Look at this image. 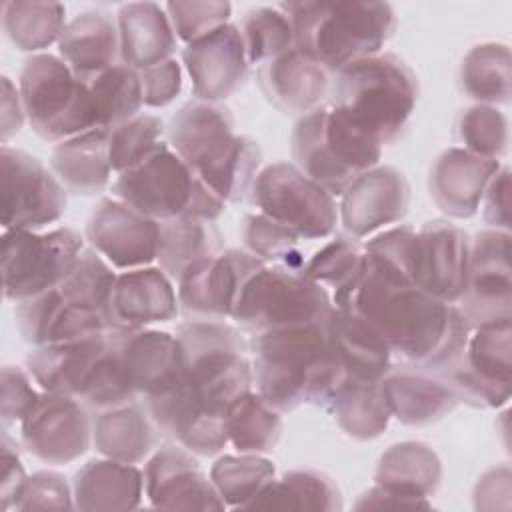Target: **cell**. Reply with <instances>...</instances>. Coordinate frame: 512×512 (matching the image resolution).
I'll use <instances>...</instances> for the list:
<instances>
[{
    "label": "cell",
    "mask_w": 512,
    "mask_h": 512,
    "mask_svg": "<svg viewBox=\"0 0 512 512\" xmlns=\"http://www.w3.org/2000/svg\"><path fill=\"white\" fill-rule=\"evenodd\" d=\"M332 304L362 316L382 336L394 362L434 374L460 358L472 330L456 304L416 288L366 252L354 278L334 290Z\"/></svg>",
    "instance_id": "cell-1"
},
{
    "label": "cell",
    "mask_w": 512,
    "mask_h": 512,
    "mask_svg": "<svg viewBox=\"0 0 512 512\" xmlns=\"http://www.w3.org/2000/svg\"><path fill=\"white\" fill-rule=\"evenodd\" d=\"M326 322L252 334V382L278 412H292L302 404L326 408L346 380L348 374L334 354Z\"/></svg>",
    "instance_id": "cell-2"
},
{
    "label": "cell",
    "mask_w": 512,
    "mask_h": 512,
    "mask_svg": "<svg viewBox=\"0 0 512 512\" xmlns=\"http://www.w3.org/2000/svg\"><path fill=\"white\" fill-rule=\"evenodd\" d=\"M234 126L230 108L202 100L184 104L166 126L170 148L226 204L250 192L262 162L258 144Z\"/></svg>",
    "instance_id": "cell-3"
},
{
    "label": "cell",
    "mask_w": 512,
    "mask_h": 512,
    "mask_svg": "<svg viewBox=\"0 0 512 512\" xmlns=\"http://www.w3.org/2000/svg\"><path fill=\"white\" fill-rule=\"evenodd\" d=\"M294 46L336 74L344 66L380 54L398 18L386 2H288Z\"/></svg>",
    "instance_id": "cell-4"
},
{
    "label": "cell",
    "mask_w": 512,
    "mask_h": 512,
    "mask_svg": "<svg viewBox=\"0 0 512 512\" xmlns=\"http://www.w3.org/2000/svg\"><path fill=\"white\" fill-rule=\"evenodd\" d=\"M418 92L414 70L396 54L380 52L334 74L328 106L384 146L404 132Z\"/></svg>",
    "instance_id": "cell-5"
},
{
    "label": "cell",
    "mask_w": 512,
    "mask_h": 512,
    "mask_svg": "<svg viewBox=\"0 0 512 512\" xmlns=\"http://www.w3.org/2000/svg\"><path fill=\"white\" fill-rule=\"evenodd\" d=\"M112 196L156 222L174 218L216 222L226 210V202L196 176L168 142H160L138 166L116 174Z\"/></svg>",
    "instance_id": "cell-6"
},
{
    "label": "cell",
    "mask_w": 512,
    "mask_h": 512,
    "mask_svg": "<svg viewBox=\"0 0 512 512\" xmlns=\"http://www.w3.org/2000/svg\"><path fill=\"white\" fill-rule=\"evenodd\" d=\"M182 382L192 398L224 412L252 390V362L240 332L228 322L186 320L176 328Z\"/></svg>",
    "instance_id": "cell-7"
},
{
    "label": "cell",
    "mask_w": 512,
    "mask_h": 512,
    "mask_svg": "<svg viewBox=\"0 0 512 512\" xmlns=\"http://www.w3.org/2000/svg\"><path fill=\"white\" fill-rule=\"evenodd\" d=\"M292 158L332 196L380 162L382 146L338 110L324 104L302 114L292 130Z\"/></svg>",
    "instance_id": "cell-8"
},
{
    "label": "cell",
    "mask_w": 512,
    "mask_h": 512,
    "mask_svg": "<svg viewBox=\"0 0 512 512\" xmlns=\"http://www.w3.org/2000/svg\"><path fill=\"white\" fill-rule=\"evenodd\" d=\"M18 90L30 128L60 144L96 128L88 84L54 54H32L20 72Z\"/></svg>",
    "instance_id": "cell-9"
},
{
    "label": "cell",
    "mask_w": 512,
    "mask_h": 512,
    "mask_svg": "<svg viewBox=\"0 0 512 512\" xmlns=\"http://www.w3.org/2000/svg\"><path fill=\"white\" fill-rule=\"evenodd\" d=\"M334 304L302 270L264 264L242 286L232 318L248 332L326 322Z\"/></svg>",
    "instance_id": "cell-10"
},
{
    "label": "cell",
    "mask_w": 512,
    "mask_h": 512,
    "mask_svg": "<svg viewBox=\"0 0 512 512\" xmlns=\"http://www.w3.org/2000/svg\"><path fill=\"white\" fill-rule=\"evenodd\" d=\"M84 250L82 236L60 226L48 232H2V288L4 298L18 304L56 288L74 268Z\"/></svg>",
    "instance_id": "cell-11"
},
{
    "label": "cell",
    "mask_w": 512,
    "mask_h": 512,
    "mask_svg": "<svg viewBox=\"0 0 512 512\" xmlns=\"http://www.w3.org/2000/svg\"><path fill=\"white\" fill-rule=\"evenodd\" d=\"M250 200L260 214L306 240L326 238L338 224L334 196L290 162L264 166L250 188Z\"/></svg>",
    "instance_id": "cell-12"
},
{
    "label": "cell",
    "mask_w": 512,
    "mask_h": 512,
    "mask_svg": "<svg viewBox=\"0 0 512 512\" xmlns=\"http://www.w3.org/2000/svg\"><path fill=\"white\" fill-rule=\"evenodd\" d=\"M0 166L4 230L40 232L64 216L68 192L40 158L2 144Z\"/></svg>",
    "instance_id": "cell-13"
},
{
    "label": "cell",
    "mask_w": 512,
    "mask_h": 512,
    "mask_svg": "<svg viewBox=\"0 0 512 512\" xmlns=\"http://www.w3.org/2000/svg\"><path fill=\"white\" fill-rule=\"evenodd\" d=\"M510 322L482 324L470 330L460 358L442 376L460 402L474 408H500L510 400L512 384Z\"/></svg>",
    "instance_id": "cell-14"
},
{
    "label": "cell",
    "mask_w": 512,
    "mask_h": 512,
    "mask_svg": "<svg viewBox=\"0 0 512 512\" xmlns=\"http://www.w3.org/2000/svg\"><path fill=\"white\" fill-rule=\"evenodd\" d=\"M90 408L68 394L42 392L20 422V442L26 452L50 466L78 460L92 446Z\"/></svg>",
    "instance_id": "cell-15"
},
{
    "label": "cell",
    "mask_w": 512,
    "mask_h": 512,
    "mask_svg": "<svg viewBox=\"0 0 512 512\" xmlns=\"http://www.w3.org/2000/svg\"><path fill=\"white\" fill-rule=\"evenodd\" d=\"M456 306L470 328L512 320L510 232L486 228L470 240L468 282Z\"/></svg>",
    "instance_id": "cell-16"
},
{
    "label": "cell",
    "mask_w": 512,
    "mask_h": 512,
    "mask_svg": "<svg viewBox=\"0 0 512 512\" xmlns=\"http://www.w3.org/2000/svg\"><path fill=\"white\" fill-rule=\"evenodd\" d=\"M264 266L248 250L228 248L190 266L176 282L178 306L186 320L232 318L244 282Z\"/></svg>",
    "instance_id": "cell-17"
},
{
    "label": "cell",
    "mask_w": 512,
    "mask_h": 512,
    "mask_svg": "<svg viewBox=\"0 0 512 512\" xmlns=\"http://www.w3.org/2000/svg\"><path fill=\"white\" fill-rule=\"evenodd\" d=\"M144 494L158 510L220 512L228 508L196 454L180 444L158 446L150 454L144 466Z\"/></svg>",
    "instance_id": "cell-18"
},
{
    "label": "cell",
    "mask_w": 512,
    "mask_h": 512,
    "mask_svg": "<svg viewBox=\"0 0 512 512\" xmlns=\"http://www.w3.org/2000/svg\"><path fill=\"white\" fill-rule=\"evenodd\" d=\"M160 226L118 198H102L86 222V240L112 268L152 266Z\"/></svg>",
    "instance_id": "cell-19"
},
{
    "label": "cell",
    "mask_w": 512,
    "mask_h": 512,
    "mask_svg": "<svg viewBox=\"0 0 512 512\" xmlns=\"http://www.w3.org/2000/svg\"><path fill=\"white\" fill-rule=\"evenodd\" d=\"M108 332L136 400H152L182 382V358L176 334L154 328H110Z\"/></svg>",
    "instance_id": "cell-20"
},
{
    "label": "cell",
    "mask_w": 512,
    "mask_h": 512,
    "mask_svg": "<svg viewBox=\"0 0 512 512\" xmlns=\"http://www.w3.org/2000/svg\"><path fill=\"white\" fill-rule=\"evenodd\" d=\"M410 208V184L394 166L376 164L340 196L338 218L348 236L362 240L400 222Z\"/></svg>",
    "instance_id": "cell-21"
},
{
    "label": "cell",
    "mask_w": 512,
    "mask_h": 512,
    "mask_svg": "<svg viewBox=\"0 0 512 512\" xmlns=\"http://www.w3.org/2000/svg\"><path fill=\"white\" fill-rule=\"evenodd\" d=\"M470 236L448 220H430L416 232L414 286L430 296L458 304L466 290Z\"/></svg>",
    "instance_id": "cell-22"
},
{
    "label": "cell",
    "mask_w": 512,
    "mask_h": 512,
    "mask_svg": "<svg viewBox=\"0 0 512 512\" xmlns=\"http://www.w3.org/2000/svg\"><path fill=\"white\" fill-rule=\"evenodd\" d=\"M182 62L196 100L214 104L240 90L250 68L240 28L230 22L186 44Z\"/></svg>",
    "instance_id": "cell-23"
},
{
    "label": "cell",
    "mask_w": 512,
    "mask_h": 512,
    "mask_svg": "<svg viewBox=\"0 0 512 512\" xmlns=\"http://www.w3.org/2000/svg\"><path fill=\"white\" fill-rule=\"evenodd\" d=\"M178 312L174 282L160 266L116 274L106 308L110 328H150L174 320Z\"/></svg>",
    "instance_id": "cell-24"
},
{
    "label": "cell",
    "mask_w": 512,
    "mask_h": 512,
    "mask_svg": "<svg viewBox=\"0 0 512 512\" xmlns=\"http://www.w3.org/2000/svg\"><path fill=\"white\" fill-rule=\"evenodd\" d=\"M14 316L20 336L32 346L80 340L110 328L104 312L74 304L58 288L18 302Z\"/></svg>",
    "instance_id": "cell-25"
},
{
    "label": "cell",
    "mask_w": 512,
    "mask_h": 512,
    "mask_svg": "<svg viewBox=\"0 0 512 512\" xmlns=\"http://www.w3.org/2000/svg\"><path fill=\"white\" fill-rule=\"evenodd\" d=\"M500 166V160L472 154L460 146L444 150L434 160L428 176L432 202L448 218H472Z\"/></svg>",
    "instance_id": "cell-26"
},
{
    "label": "cell",
    "mask_w": 512,
    "mask_h": 512,
    "mask_svg": "<svg viewBox=\"0 0 512 512\" xmlns=\"http://www.w3.org/2000/svg\"><path fill=\"white\" fill-rule=\"evenodd\" d=\"M106 348V332L60 342L34 346L26 358V368L42 392L68 394L84 400L92 388Z\"/></svg>",
    "instance_id": "cell-27"
},
{
    "label": "cell",
    "mask_w": 512,
    "mask_h": 512,
    "mask_svg": "<svg viewBox=\"0 0 512 512\" xmlns=\"http://www.w3.org/2000/svg\"><path fill=\"white\" fill-rule=\"evenodd\" d=\"M334 74L292 46L260 64L258 82L264 96L282 112L306 114L330 98Z\"/></svg>",
    "instance_id": "cell-28"
},
{
    "label": "cell",
    "mask_w": 512,
    "mask_h": 512,
    "mask_svg": "<svg viewBox=\"0 0 512 512\" xmlns=\"http://www.w3.org/2000/svg\"><path fill=\"white\" fill-rule=\"evenodd\" d=\"M392 418L404 426H428L448 416L458 406L450 384L428 370L392 366L380 380Z\"/></svg>",
    "instance_id": "cell-29"
},
{
    "label": "cell",
    "mask_w": 512,
    "mask_h": 512,
    "mask_svg": "<svg viewBox=\"0 0 512 512\" xmlns=\"http://www.w3.org/2000/svg\"><path fill=\"white\" fill-rule=\"evenodd\" d=\"M72 494L74 508L82 512L136 510L144 496V472L136 464L94 458L76 472Z\"/></svg>",
    "instance_id": "cell-30"
},
{
    "label": "cell",
    "mask_w": 512,
    "mask_h": 512,
    "mask_svg": "<svg viewBox=\"0 0 512 512\" xmlns=\"http://www.w3.org/2000/svg\"><path fill=\"white\" fill-rule=\"evenodd\" d=\"M116 24L120 36V62L138 72L170 60L178 48V36L166 8L156 2L122 4Z\"/></svg>",
    "instance_id": "cell-31"
},
{
    "label": "cell",
    "mask_w": 512,
    "mask_h": 512,
    "mask_svg": "<svg viewBox=\"0 0 512 512\" xmlns=\"http://www.w3.org/2000/svg\"><path fill=\"white\" fill-rule=\"evenodd\" d=\"M162 432L146 406L136 400L96 412L92 446L104 458L138 464L160 446Z\"/></svg>",
    "instance_id": "cell-32"
},
{
    "label": "cell",
    "mask_w": 512,
    "mask_h": 512,
    "mask_svg": "<svg viewBox=\"0 0 512 512\" xmlns=\"http://www.w3.org/2000/svg\"><path fill=\"white\" fill-rule=\"evenodd\" d=\"M442 480L438 454L420 440L392 444L378 460L374 484L402 496L412 508H432L430 496Z\"/></svg>",
    "instance_id": "cell-33"
},
{
    "label": "cell",
    "mask_w": 512,
    "mask_h": 512,
    "mask_svg": "<svg viewBox=\"0 0 512 512\" xmlns=\"http://www.w3.org/2000/svg\"><path fill=\"white\" fill-rule=\"evenodd\" d=\"M58 56L80 80L118 64L120 36L116 20L104 10H86L68 20L58 40Z\"/></svg>",
    "instance_id": "cell-34"
},
{
    "label": "cell",
    "mask_w": 512,
    "mask_h": 512,
    "mask_svg": "<svg viewBox=\"0 0 512 512\" xmlns=\"http://www.w3.org/2000/svg\"><path fill=\"white\" fill-rule=\"evenodd\" d=\"M328 336L336 358L350 378L380 382L394 366V358L382 336L356 312L332 308Z\"/></svg>",
    "instance_id": "cell-35"
},
{
    "label": "cell",
    "mask_w": 512,
    "mask_h": 512,
    "mask_svg": "<svg viewBox=\"0 0 512 512\" xmlns=\"http://www.w3.org/2000/svg\"><path fill=\"white\" fill-rule=\"evenodd\" d=\"M110 128H94L54 146L50 170L66 188L78 196H98L110 186L112 166L108 156Z\"/></svg>",
    "instance_id": "cell-36"
},
{
    "label": "cell",
    "mask_w": 512,
    "mask_h": 512,
    "mask_svg": "<svg viewBox=\"0 0 512 512\" xmlns=\"http://www.w3.org/2000/svg\"><path fill=\"white\" fill-rule=\"evenodd\" d=\"M250 510H304L338 512L344 508L342 492L334 478L314 468H296L272 478L248 506Z\"/></svg>",
    "instance_id": "cell-37"
},
{
    "label": "cell",
    "mask_w": 512,
    "mask_h": 512,
    "mask_svg": "<svg viewBox=\"0 0 512 512\" xmlns=\"http://www.w3.org/2000/svg\"><path fill=\"white\" fill-rule=\"evenodd\" d=\"M336 424L354 440H374L382 436L392 420L380 382L346 376L326 404Z\"/></svg>",
    "instance_id": "cell-38"
},
{
    "label": "cell",
    "mask_w": 512,
    "mask_h": 512,
    "mask_svg": "<svg viewBox=\"0 0 512 512\" xmlns=\"http://www.w3.org/2000/svg\"><path fill=\"white\" fill-rule=\"evenodd\" d=\"M158 266L178 282L180 276L196 262L216 256L224 250V238L218 226L200 218H174L158 222Z\"/></svg>",
    "instance_id": "cell-39"
},
{
    "label": "cell",
    "mask_w": 512,
    "mask_h": 512,
    "mask_svg": "<svg viewBox=\"0 0 512 512\" xmlns=\"http://www.w3.org/2000/svg\"><path fill=\"white\" fill-rule=\"evenodd\" d=\"M460 84L476 104H508L512 94L510 48L502 42H482L470 48L460 66Z\"/></svg>",
    "instance_id": "cell-40"
},
{
    "label": "cell",
    "mask_w": 512,
    "mask_h": 512,
    "mask_svg": "<svg viewBox=\"0 0 512 512\" xmlns=\"http://www.w3.org/2000/svg\"><path fill=\"white\" fill-rule=\"evenodd\" d=\"M282 412L272 408L258 392L240 394L226 410L228 444L244 454H270L282 436Z\"/></svg>",
    "instance_id": "cell-41"
},
{
    "label": "cell",
    "mask_w": 512,
    "mask_h": 512,
    "mask_svg": "<svg viewBox=\"0 0 512 512\" xmlns=\"http://www.w3.org/2000/svg\"><path fill=\"white\" fill-rule=\"evenodd\" d=\"M66 6L60 2L8 0L2 4V30L20 52H38L58 44L66 28Z\"/></svg>",
    "instance_id": "cell-42"
},
{
    "label": "cell",
    "mask_w": 512,
    "mask_h": 512,
    "mask_svg": "<svg viewBox=\"0 0 512 512\" xmlns=\"http://www.w3.org/2000/svg\"><path fill=\"white\" fill-rule=\"evenodd\" d=\"M84 82L90 90L96 128H114L138 116L144 106L140 72L122 62Z\"/></svg>",
    "instance_id": "cell-43"
},
{
    "label": "cell",
    "mask_w": 512,
    "mask_h": 512,
    "mask_svg": "<svg viewBox=\"0 0 512 512\" xmlns=\"http://www.w3.org/2000/svg\"><path fill=\"white\" fill-rule=\"evenodd\" d=\"M208 476L228 508H248L276 476V468L262 454L238 452L220 456Z\"/></svg>",
    "instance_id": "cell-44"
},
{
    "label": "cell",
    "mask_w": 512,
    "mask_h": 512,
    "mask_svg": "<svg viewBox=\"0 0 512 512\" xmlns=\"http://www.w3.org/2000/svg\"><path fill=\"white\" fill-rule=\"evenodd\" d=\"M240 236L250 254L264 264L302 270L304 256L300 252V236L266 214H246L240 224Z\"/></svg>",
    "instance_id": "cell-45"
},
{
    "label": "cell",
    "mask_w": 512,
    "mask_h": 512,
    "mask_svg": "<svg viewBox=\"0 0 512 512\" xmlns=\"http://www.w3.org/2000/svg\"><path fill=\"white\" fill-rule=\"evenodd\" d=\"M240 34L248 64H264L294 46V26L280 6H258L244 14Z\"/></svg>",
    "instance_id": "cell-46"
},
{
    "label": "cell",
    "mask_w": 512,
    "mask_h": 512,
    "mask_svg": "<svg viewBox=\"0 0 512 512\" xmlns=\"http://www.w3.org/2000/svg\"><path fill=\"white\" fill-rule=\"evenodd\" d=\"M166 126L154 114H138L108 132V156L114 174L138 166L160 142Z\"/></svg>",
    "instance_id": "cell-47"
},
{
    "label": "cell",
    "mask_w": 512,
    "mask_h": 512,
    "mask_svg": "<svg viewBox=\"0 0 512 512\" xmlns=\"http://www.w3.org/2000/svg\"><path fill=\"white\" fill-rule=\"evenodd\" d=\"M458 138L464 150L500 160L508 152V120L496 106L474 104L458 120Z\"/></svg>",
    "instance_id": "cell-48"
},
{
    "label": "cell",
    "mask_w": 512,
    "mask_h": 512,
    "mask_svg": "<svg viewBox=\"0 0 512 512\" xmlns=\"http://www.w3.org/2000/svg\"><path fill=\"white\" fill-rule=\"evenodd\" d=\"M362 260L364 248L358 246V240L348 234H336L304 262L302 272L320 286L338 290L354 278L362 266Z\"/></svg>",
    "instance_id": "cell-49"
},
{
    "label": "cell",
    "mask_w": 512,
    "mask_h": 512,
    "mask_svg": "<svg viewBox=\"0 0 512 512\" xmlns=\"http://www.w3.org/2000/svg\"><path fill=\"white\" fill-rule=\"evenodd\" d=\"M164 8L176 36L186 44L228 24V18L232 14L230 2H216V0L166 2Z\"/></svg>",
    "instance_id": "cell-50"
},
{
    "label": "cell",
    "mask_w": 512,
    "mask_h": 512,
    "mask_svg": "<svg viewBox=\"0 0 512 512\" xmlns=\"http://www.w3.org/2000/svg\"><path fill=\"white\" fill-rule=\"evenodd\" d=\"M74 494L72 486L60 472L40 470L28 476L18 492L12 510H72Z\"/></svg>",
    "instance_id": "cell-51"
},
{
    "label": "cell",
    "mask_w": 512,
    "mask_h": 512,
    "mask_svg": "<svg viewBox=\"0 0 512 512\" xmlns=\"http://www.w3.org/2000/svg\"><path fill=\"white\" fill-rule=\"evenodd\" d=\"M364 252L382 262L400 278L412 280L414 252H416V230L412 226H394L374 234L366 244Z\"/></svg>",
    "instance_id": "cell-52"
},
{
    "label": "cell",
    "mask_w": 512,
    "mask_h": 512,
    "mask_svg": "<svg viewBox=\"0 0 512 512\" xmlns=\"http://www.w3.org/2000/svg\"><path fill=\"white\" fill-rule=\"evenodd\" d=\"M0 420L2 428L20 424L38 402L40 394L34 388V378L20 366L6 364L0 376Z\"/></svg>",
    "instance_id": "cell-53"
},
{
    "label": "cell",
    "mask_w": 512,
    "mask_h": 512,
    "mask_svg": "<svg viewBox=\"0 0 512 512\" xmlns=\"http://www.w3.org/2000/svg\"><path fill=\"white\" fill-rule=\"evenodd\" d=\"M140 82L144 106L164 108L174 102L182 90V68L174 58H170L140 70Z\"/></svg>",
    "instance_id": "cell-54"
},
{
    "label": "cell",
    "mask_w": 512,
    "mask_h": 512,
    "mask_svg": "<svg viewBox=\"0 0 512 512\" xmlns=\"http://www.w3.org/2000/svg\"><path fill=\"white\" fill-rule=\"evenodd\" d=\"M512 496V472L508 464L486 470L474 486V508L476 510H508Z\"/></svg>",
    "instance_id": "cell-55"
},
{
    "label": "cell",
    "mask_w": 512,
    "mask_h": 512,
    "mask_svg": "<svg viewBox=\"0 0 512 512\" xmlns=\"http://www.w3.org/2000/svg\"><path fill=\"white\" fill-rule=\"evenodd\" d=\"M482 216L484 222L502 232H510V168L500 166L492 176L486 192L482 196Z\"/></svg>",
    "instance_id": "cell-56"
},
{
    "label": "cell",
    "mask_w": 512,
    "mask_h": 512,
    "mask_svg": "<svg viewBox=\"0 0 512 512\" xmlns=\"http://www.w3.org/2000/svg\"><path fill=\"white\" fill-rule=\"evenodd\" d=\"M0 452H2V474H0V508L2 512L12 510L14 502L18 498V492L28 478L20 460V450L16 440L8 434L6 428H2V440H0Z\"/></svg>",
    "instance_id": "cell-57"
},
{
    "label": "cell",
    "mask_w": 512,
    "mask_h": 512,
    "mask_svg": "<svg viewBox=\"0 0 512 512\" xmlns=\"http://www.w3.org/2000/svg\"><path fill=\"white\" fill-rule=\"evenodd\" d=\"M0 112H2L0 114V140H2V144H8V140L12 136H16L26 122V112H24V104L20 98V90L8 76H2Z\"/></svg>",
    "instance_id": "cell-58"
}]
</instances>
